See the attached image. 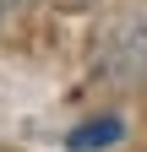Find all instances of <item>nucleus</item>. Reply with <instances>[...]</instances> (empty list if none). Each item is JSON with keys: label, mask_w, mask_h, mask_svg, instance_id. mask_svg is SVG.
Returning <instances> with one entry per match:
<instances>
[{"label": "nucleus", "mask_w": 147, "mask_h": 152, "mask_svg": "<svg viewBox=\"0 0 147 152\" xmlns=\"http://www.w3.org/2000/svg\"><path fill=\"white\" fill-rule=\"evenodd\" d=\"M98 76H115V82H131L147 71V27L142 22H120L115 33H104V44L93 49Z\"/></svg>", "instance_id": "nucleus-1"}, {"label": "nucleus", "mask_w": 147, "mask_h": 152, "mask_svg": "<svg viewBox=\"0 0 147 152\" xmlns=\"http://www.w3.org/2000/svg\"><path fill=\"white\" fill-rule=\"evenodd\" d=\"M120 120H115V114H104V120H87V125H76V130H71V136H65V147L71 152H93V147H115L120 141Z\"/></svg>", "instance_id": "nucleus-2"}, {"label": "nucleus", "mask_w": 147, "mask_h": 152, "mask_svg": "<svg viewBox=\"0 0 147 152\" xmlns=\"http://www.w3.org/2000/svg\"><path fill=\"white\" fill-rule=\"evenodd\" d=\"M98 0H54V11H93Z\"/></svg>", "instance_id": "nucleus-3"}, {"label": "nucleus", "mask_w": 147, "mask_h": 152, "mask_svg": "<svg viewBox=\"0 0 147 152\" xmlns=\"http://www.w3.org/2000/svg\"><path fill=\"white\" fill-rule=\"evenodd\" d=\"M0 6H6V11H16V6H27V0H0Z\"/></svg>", "instance_id": "nucleus-4"}, {"label": "nucleus", "mask_w": 147, "mask_h": 152, "mask_svg": "<svg viewBox=\"0 0 147 152\" xmlns=\"http://www.w3.org/2000/svg\"><path fill=\"white\" fill-rule=\"evenodd\" d=\"M0 22H6V6H0Z\"/></svg>", "instance_id": "nucleus-5"}]
</instances>
